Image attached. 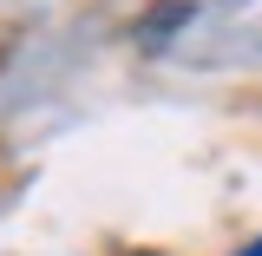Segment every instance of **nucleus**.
Returning a JSON list of instances; mask_svg holds the SVG:
<instances>
[{
  "label": "nucleus",
  "instance_id": "f257e3e1",
  "mask_svg": "<svg viewBox=\"0 0 262 256\" xmlns=\"http://www.w3.org/2000/svg\"><path fill=\"white\" fill-rule=\"evenodd\" d=\"M184 20H190V0H164V7H151V20L138 27V40H158V33L184 27Z\"/></svg>",
  "mask_w": 262,
  "mask_h": 256
},
{
  "label": "nucleus",
  "instance_id": "f03ea898",
  "mask_svg": "<svg viewBox=\"0 0 262 256\" xmlns=\"http://www.w3.org/2000/svg\"><path fill=\"white\" fill-rule=\"evenodd\" d=\"M243 256H262V243H249V250H243Z\"/></svg>",
  "mask_w": 262,
  "mask_h": 256
},
{
  "label": "nucleus",
  "instance_id": "7ed1b4c3",
  "mask_svg": "<svg viewBox=\"0 0 262 256\" xmlns=\"http://www.w3.org/2000/svg\"><path fill=\"white\" fill-rule=\"evenodd\" d=\"M131 256H158V250H131Z\"/></svg>",
  "mask_w": 262,
  "mask_h": 256
}]
</instances>
